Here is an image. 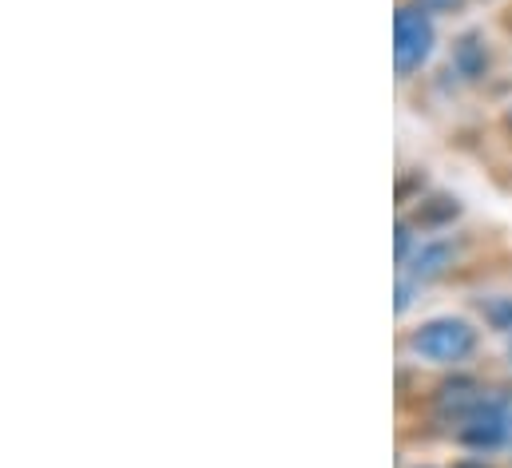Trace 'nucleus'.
<instances>
[{"mask_svg": "<svg viewBox=\"0 0 512 468\" xmlns=\"http://www.w3.org/2000/svg\"><path fill=\"white\" fill-rule=\"evenodd\" d=\"M405 353L421 365L437 369H465L481 353V326L461 314H437L417 322L405 334Z\"/></svg>", "mask_w": 512, "mask_h": 468, "instance_id": "nucleus-1", "label": "nucleus"}, {"mask_svg": "<svg viewBox=\"0 0 512 468\" xmlns=\"http://www.w3.org/2000/svg\"><path fill=\"white\" fill-rule=\"evenodd\" d=\"M437 52V20L413 4H401L393 16V64L397 80H413Z\"/></svg>", "mask_w": 512, "mask_h": 468, "instance_id": "nucleus-2", "label": "nucleus"}, {"mask_svg": "<svg viewBox=\"0 0 512 468\" xmlns=\"http://www.w3.org/2000/svg\"><path fill=\"white\" fill-rule=\"evenodd\" d=\"M512 441V409L505 397L489 393L461 425H457V445L477 453V457H493Z\"/></svg>", "mask_w": 512, "mask_h": 468, "instance_id": "nucleus-3", "label": "nucleus"}, {"mask_svg": "<svg viewBox=\"0 0 512 468\" xmlns=\"http://www.w3.org/2000/svg\"><path fill=\"white\" fill-rule=\"evenodd\" d=\"M453 64H457V72L465 76V80H481L485 72H489V48L481 44V36H461L457 44H453Z\"/></svg>", "mask_w": 512, "mask_h": 468, "instance_id": "nucleus-4", "label": "nucleus"}, {"mask_svg": "<svg viewBox=\"0 0 512 468\" xmlns=\"http://www.w3.org/2000/svg\"><path fill=\"white\" fill-rule=\"evenodd\" d=\"M477 314L493 334H512V294H485L477 302Z\"/></svg>", "mask_w": 512, "mask_h": 468, "instance_id": "nucleus-5", "label": "nucleus"}, {"mask_svg": "<svg viewBox=\"0 0 512 468\" xmlns=\"http://www.w3.org/2000/svg\"><path fill=\"white\" fill-rule=\"evenodd\" d=\"M405 4H413V8L429 12L433 20H437V16H461V12L469 8V0H405Z\"/></svg>", "mask_w": 512, "mask_h": 468, "instance_id": "nucleus-6", "label": "nucleus"}, {"mask_svg": "<svg viewBox=\"0 0 512 468\" xmlns=\"http://www.w3.org/2000/svg\"><path fill=\"white\" fill-rule=\"evenodd\" d=\"M457 468H489V465H485V457H477V453H473V457H465Z\"/></svg>", "mask_w": 512, "mask_h": 468, "instance_id": "nucleus-7", "label": "nucleus"}, {"mask_svg": "<svg viewBox=\"0 0 512 468\" xmlns=\"http://www.w3.org/2000/svg\"><path fill=\"white\" fill-rule=\"evenodd\" d=\"M509 338H512V334H509Z\"/></svg>", "mask_w": 512, "mask_h": 468, "instance_id": "nucleus-8", "label": "nucleus"}]
</instances>
